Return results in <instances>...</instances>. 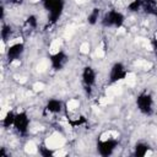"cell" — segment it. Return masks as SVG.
<instances>
[{"label": "cell", "mask_w": 157, "mask_h": 157, "mask_svg": "<svg viewBox=\"0 0 157 157\" xmlns=\"http://www.w3.org/2000/svg\"><path fill=\"white\" fill-rule=\"evenodd\" d=\"M23 53H25V44L22 42L13 43L6 50V59H7L9 63H12V61L20 59Z\"/></svg>", "instance_id": "8"}, {"label": "cell", "mask_w": 157, "mask_h": 157, "mask_svg": "<svg viewBox=\"0 0 157 157\" xmlns=\"http://www.w3.org/2000/svg\"><path fill=\"white\" fill-rule=\"evenodd\" d=\"M63 107H64V104H63V102L60 99L52 98V99H49L47 102L45 110L49 112V113H52V114H58V113H60L63 110Z\"/></svg>", "instance_id": "10"}, {"label": "cell", "mask_w": 157, "mask_h": 157, "mask_svg": "<svg viewBox=\"0 0 157 157\" xmlns=\"http://www.w3.org/2000/svg\"><path fill=\"white\" fill-rule=\"evenodd\" d=\"M0 12H1L0 18H1V20H4V17H5V7H4V5H1V6H0Z\"/></svg>", "instance_id": "21"}, {"label": "cell", "mask_w": 157, "mask_h": 157, "mask_svg": "<svg viewBox=\"0 0 157 157\" xmlns=\"http://www.w3.org/2000/svg\"><path fill=\"white\" fill-rule=\"evenodd\" d=\"M141 10L150 16H157V0H144Z\"/></svg>", "instance_id": "11"}, {"label": "cell", "mask_w": 157, "mask_h": 157, "mask_svg": "<svg viewBox=\"0 0 157 157\" xmlns=\"http://www.w3.org/2000/svg\"><path fill=\"white\" fill-rule=\"evenodd\" d=\"M64 9H65V0H55L53 2V5L48 10V12H49L48 23L50 26H53L58 22V20L61 17V15L64 12Z\"/></svg>", "instance_id": "5"}, {"label": "cell", "mask_w": 157, "mask_h": 157, "mask_svg": "<svg viewBox=\"0 0 157 157\" xmlns=\"http://www.w3.org/2000/svg\"><path fill=\"white\" fill-rule=\"evenodd\" d=\"M150 150V145L146 142H137L134 147V156L135 157H144L147 155Z\"/></svg>", "instance_id": "12"}, {"label": "cell", "mask_w": 157, "mask_h": 157, "mask_svg": "<svg viewBox=\"0 0 157 157\" xmlns=\"http://www.w3.org/2000/svg\"><path fill=\"white\" fill-rule=\"evenodd\" d=\"M81 78H82V83L86 87H92L96 83V78H97V74L94 71V69L90 65L85 66L81 74Z\"/></svg>", "instance_id": "9"}, {"label": "cell", "mask_w": 157, "mask_h": 157, "mask_svg": "<svg viewBox=\"0 0 157 157\" xmlns=\"http://www.w3.org/2000/svg\"><path fill=\"white\" fill-rule=\"evenodd\" d=\"M26 23L29 28H37L38 27V18L36 15H29L27 18H26Z\"/></svg>", "instance_id": "17"}, {"label": "cell", "mask_w": 157, "mask_h": 157, "mask_svg": "<svg viewBox=\"0 0 157 157\" xmlns=\"http://www.w3.org/2000/svg\"><path fill=\"white\" fill-rule=\"evenodd\" d=\"M29 118L28 114L26 112H18L16 113L15 117V123H13V128L16 130V132L21 136H26L28 134V129H29Z\"/></svg>", "instance_id": "3"}, {"label": "cell", "mask_w": 157, "mask_h": 157, "mask_svg": "<svg viewBox=\"0 0 157 157\" xmlns=\"http://www.w3.org/2000/svg\"><path fill=\"white\" fill-rule=\"evenodd\" d=\"M38 152H39V155L43 156V157H52V156L54 155V152H53L49 147H45V146L38 147Z\"/></svg>", "instance_id": "18"}, {"label": "cell", "mask_w": 157, "mask_h": 157, "mask_svg": "<svg viewBox=\"0 0 157 157\" xmlns=\"http://www.w3.org/2000/svg\"><path fill=\"white\" fill-rule=\"evenodd\" d=\"M152 48H153V53H155V55L157 58V40L156 39L152 40Z\"/></svg>", "instance_id": "20"}, {"label": "cell", "mask_w": 157, "mask_h": 157, "mask_svg": "<svg viewBox=\"0 0 157 157\" xmlns=\"http://www.w3.org/2000/svg\"><path fill=\"white\" fill-rule=\"evenodd\" d=\"M11 4H15V5H21L23 2V0H10Z\"/></svg>", "instance_id": "22"}, {"label": "cell", "mask_w": 157, "mask_h": 157, "mask_svg": "<svg viewBox=\"0 0 157 157\" xmlns=\"http://www.w3.org/2000/svg\"><path fill=\"white\" fill-rule=\"evenodd\" d=\"M99 17H101V9H99V7H93L92 11H91V12L88 13V16H87V22H88V25L94 26V25L98 22Z\"/></svg>", "instance_id": "13"}, {"label": "cell", "mask_w": 157, "mask_h": 157, "mask_svg": "<svg viewBox=\"0 0 157 157\" xmlns=\"http://www.w3.org/2000/svg\"><path fill=\"white\" fill-rule=\"evenodd\" d=\"M156 17H157V16H156Z\"/></svg>", "instance_id": "23"}, {"label": "cell", "mask_w": 157, "mask_h": 157, "mask_svg": "<svg viewBox=\"0 0 157 157\" xmlns=\"http://www.w3.org/2000/svg\"><path fill=\"white\" fill-rule=\"evenodd\" d=\"M125 22V16L118 11V10H109L107 11L102 20H101V25L105 28H120Z\"/></svg>", "instance_id": "1"}, {"label": "cell", "mask_w": 157, "mask_h": 157, "mask_svg": "<svg viewBox=\"0 0 157 157\" xmlns=\"http://www.w3.org/2000/svg\"><path fill=\"white\" fill-rule=\"evenodd\" d=\"M40 1H42L43 7H44L45 10H49V7L53 5V2H54L55 0H40Z\"/></svg>", "instance_id": "19"}, {"label": "cell", "mask_w": 157, "mask_h": 157, "mask_svg": "<svg viewBox=\"0 0 157 157\" xmlns=\"http://www.w3.org/2000/svg\"><path fill=\"white\" fill-rule=\"evenodd\" d=\"M128 76V69L123 63H114L109 71V81L110 83H117L121 80H124Z\"/></svg>", "instance_id": "6"}, {"label": "cell", "mask_w": 157, "mask_h": 157, "mask_svg": "<svg viewBox=\"0 0 157 157\" xmlns=\"http://www.w3.org/2000/svg\"><path fill=\"white\" fill-rule=\"evenodd\" d=\"M15 117H16V113H13L12 110H9L5 117L2 118V126L4 128H10V126H13V123H15Z\"/></svg>", "instance_id": "15"}, {"label": "cell", "mask_w": 157, "mask_h": 157, "mask_svg": "<svg viewBox=\"0 0 157 157\" xmlns=\"http://www.w3.org/2000/svg\"><path fill=\"white\" fill-rule=\"evenodd\" d=\"M49 60H50L52 69L55 70V71H59L66 65V63L69 60V56L64 50H58V52H55L54 54H52L49 56Z\"/></svg>", "instance_id": "7"}, {"label": "cell", "mask_w": 157, "mask_h": 157, "mask_svg": "<svg viewBox=\"0 0 157 157\" xmlns=\"http://www.w3.org/2000/svg\"><path fill=\"white\" fill-rule=\"evenodd\" d=\"M12 32H13V29H12V27H11L10 25L2 23L1 29H0V34H1V39H2L4 43L10 39V37L12 36Z\"/></svg>", "instance_id": "14"}, {"label": "cell", "mask_w": 157, "mask_h": 157, "mask_svg": "<svg viewBox=\"0 0 157 157\" xmlns=\"http://www.w3.org/2000/svg\"><path fill=\"white\" fill-rule=\"evenodd\" d=\"M153 105H155V101L151 93L148 92H141L137 97H136V107L139 109V112L146 117L152 115L153 113Z\"/></svg>", "instance_id": "2"}, {"label": "cell", "mask_w": 157, "mask_h": 157, "mask_svg": "<svg viewBox=\"0 0 157 157\" xmlns=\"http://www.w3.org/2000/svg\"><path fill=\"white\" fill-rule=\"evenodd\" d=\"M119 141L117 139H105V140H98L97 141V151L101 156L108 157L114 153L115 148L118 147Z\"/></svg>", "instance_id": "4"}, {"label": "cell", "mask_w": 157, "mask_h": 157, "mask_svg": "<svg viewBox=\"0 0 157 157\" xmlns=\"http://www.w3.org/2000/svg\"><path fill=\"white\" fill-rule=\"evenodd\" d=\"M142 2H144V0H131L128 5V10L130 12H137V11L141 10Z\"/></svg>", "instance_id": "16"}]
</instances>
